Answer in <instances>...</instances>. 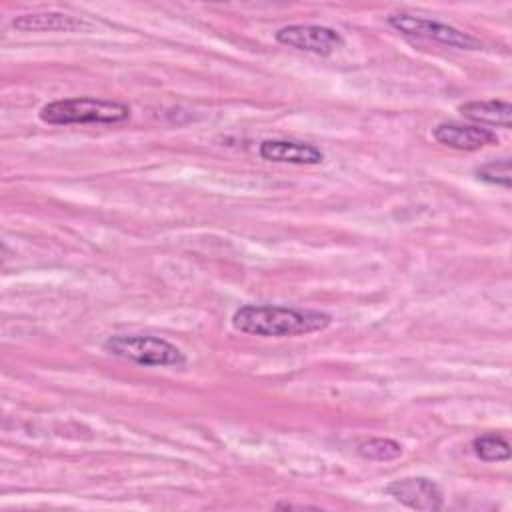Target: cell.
Masks as SVG:
<instances>
[{"label":"cell","mask_w":512,"mask_h":512,"mask_svg":"<svg viewBox=\"0 0 512 512\" xmlns=\"http://www.w3.org/2000/svg\"><path fill=\"white\" fill-rule=\"evenodd\" d=\"M232 328L262 338H290L322 332L332 324V316L322 310L280 306V304H244L232 314Z\"/></svg>","instance_id":"1"},{"label":"cell","mask_w":512,"mask_h":512,"mask_svg":"<svg viewBox=\"0 0 512 512\" xmlns=\"http://www.w3.org/2000/svg\"><path fill=\"white\" fill-rule=\"evenodd\" d=\"M44 124L70 126V124H122L130 118V106L104 98H62L44 104L38 112Z\"/></svg>","instance_id":"2"},{"label":"cell","mask_w":512,"mask_h":512,"mask_svg":"<svg viewBox=\"0 0 512 512\" xmlns=\"http://www.w3.org/2000/svg\"><path fill=\"white\" fill-rule=\"evenodd\" d=\"M386 494L412 510L436 512V510H442L444 506V496L440 486L426 476L398 478L386 486Z\"/></svg>","instance_id":"6"},{"label":"cell","mask_w":512,"mask_h":512,"mask_svg":"<svg viewBox=\"0 0 512 512\" xmlns=\"http://www.w3.org/2000/svg\"><path fill=\"white\" fill-rule=\"evenodd\" d=\"M432 136L436 142L464 152H476L486 146L498 144V136L494 130L484 128L480 124H462V122H440Z\"/></svg>","instance_id":"7"},{"label":"cell","mask_w":512,"mask_h":512,"mask_svg":"<svg viewBox=\"0 0 512 512\" xmlns=\"http://www.w3.org/2000/svg\"><path fill=\"white\" fill-rule=\"evenodd\" d=\"M102 348L116 358H122V360H128L132 364L146 366V368L184 366L186 364L184 352L160 336L114 334L104 340Z\"/></svg>","instance_id":"3"},{"label":"cell","mask_w":512,"mask_h":512,"mask_svg":"<svg viewBox=\"0 0 512 512\" xmlns=\"http://www.w3.org/2000/svg\"><path fill=\"white\" fill-rule=\"evenodd\" d=\"M274 508L278 510H292V508H298V510H306V508H312V510H318V506H308V504H290V502H278Z\"/></svg>","instance_id":"14"},{"label":"cell","mask_w":512,"mask_h":512,"mask_svg":"<svg viewBox=\"0 0 512 512\" xmlns=\"http://www.w3.org/2000/svg\"><path fill=\"white\" fill-rule=\"evenodd\" d=\"M474 454L484 462H506L510 458V442L504 434L488 432L472 440Z\"/></svg>","instance_id":"11"},{"label":"cell","mask_w":512,"mask_h":512,"mask_svg":"<svg viewBox=\"0 0 512 512\" xmlns=\"http://www.w3.org/2000/svg\"><path fill=\"white\" fill-rule=\"evenodd\" d=\"M84 26L82 18L64 12H30L12 20V28L18 32H76Z\"/></svg>","instance_id":"9"},{"label":"cell","mask_w":512,"mask_h":512,"mask_svg":"<svg viewBox=\"0 0 512 512\" xmlns=\"http://www.w3.org/2000/svg\"><path fill=\"white\" fill-rule=\"evenodd\" d=\"M388 24L404 36L434 40V42H440L450 48H458V50H480L482 48L480 40L474 38L472 34L462 32V30H458L450 24L438 22V20L398 12V14L388 16Z\"/></svg>","instance_id":"4"},{"label":"cell","mask_w":512,"mask_h":512,"mask_svg":"<svg viewBox=\"0 0 512 512\" xmlns=\"http://www.w3.org/2000/svg\"><path fill=\"white\" fill-rule=\"evenodd\" d=\"M476 178L486 182V184H492V186H500L504 190H510L512 186V166H510V158L504 156V158H498V160H490L482 166H478L474 170Z\"/></svg>","instance_id":"13"},{"label":"cell","mask_w":512,"mask_h":512,"mask_svg":"<svg viewBox=\"0 0 512 512\" xmlns=\"http://www.w3.org/2000/svg\"><path fill=\"white\" fill-rule=\"evenodd\" d=\"M458 112L480 126L488 124L504 130L512 128V104L508 100H472L460 104Z\"/></svg>","instance_id":"10"},{"label":"cell","mask_w":512,"mask_h":512,"mask_svg":"<svg viewBox=\"0 0 512 512\" xmlns=\"http://www.w3.org/2000/svg\"><path fill=\"white\" fill-rule=\"evenodd\" d=\"M356 452L366 460L390 462L402 456V446L392 438H366L356 444Z\"/></svg>","instance_id":"12"},{"label":"cell","mask_w":512,"mask_h":512,"mask_svg":"<svg viewBox=\"0 0 512 512\" xmlns=\"http://www.w3.org/2000/svg\"><path fill=\"white\" fill-rule=\"evenodd\" d=\"M258 154L266 162L276 164H296V166H314L324 160V154L318 146L286 140V138H268L258 146Z\"/></svg>","instance_id":"8"},{"label":"cell","mask_w":512,"mask_h":512,"mask_svg":"<svg viewBox=\"0 0 512 512\" xmlns=\"http://www.w3.org/2000/svg\"><path fill=\"white\" fill-rule=\"evenodd\" d=\"M276 42L300 52L328 56L344 46V38L338 30L318 24H290L276 32Z\"/></svg>","instance_id":"5"}]
</instances>
